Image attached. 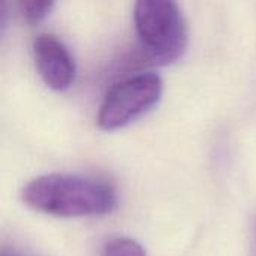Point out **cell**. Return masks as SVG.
<instances>
[{
    "instance_id": "1",
    "label": "cell",
    "mask_w": 256,
    "mask_h": 256,
    "mask_svg": "<svg viewBox=\"0 0 256 256\" xmlns=\"http://www.w3.org/2000/svg\"><path fill=\"white\" fill-rule=\"evenodd\" d=\"M24 204L56 218H82L111 213L117 206L116 189L99 178L76 174H45L21 190Z\"/></svg>"
},
{
    "instance_id": "2",
    "label": "cell",
    "mask_w": 256,
    "mask_h": 256,
    "mask_svg": "<svg viewBox=\"0 0 256 256\" xmlns=\"http://www.w3.org/2000/svg\"><path fill=\"white\" fill-rule=\"evenodd\" d=\"M135 30L146 56L159 64L177 60L188 45L180 6L171 0H141L134 9Z\"/></svg>"
},
{
    "instance_id": "3",
    "label": "cell",
    "mask_w": 256,
    "mask_h": 256,
    "mask_svg": "<svg viewBox=\"0 0 256 256\" xmlns=\"http://www.w3.org/2000/svg\"><path fill=\"white\" fill-rule=\"evenodd\" d=\"M162 92V78L154 72H141L122 80L106 92L98 112V126L104 130L128 126L148 112L160 100Z\"/></svg>"
},
{
    "instance_id": "4",
    "label": "cell",
    "mask_w": 256,
    "mask_h": 256,
    "mask_svg": "<svg viewBox=\"0 0 256 256\" xmlns=\"http://www.w3.org/2000/svg\"><path fill=\"white\" fill-rule=\"evenodd\" d=\"M33 58L44 82L57 92L68 90L75 80V62L68 46L52 34L33 40Z\"/></svg>"
},
{
    "instance_id": "5",
    "label": "cell",
    "mask_w": 256,
    "mask_h": 256,
    "mask_svg": "<svg viewBox=\"0 0 256 256\" xmlns=\"http://www.w3.org/2000/svg\"><path fill=\"white\" fill-rule=\"evenodd\" d=\"M100 256H147L144 248L130 237H114L110 238Z\"/></svg>"
},
{
    "instance_id": "6",
    "label": "cell",
    "mask_w": 256,
    "mask_h": 256,
    "mask_svg": "<svg viewBox=\"0 0 256 256\" xmlns=\"http://www.w3.org/2000/svg\"><path fill=\"white\" fill-rule=\"evenodd\" d=\"M54 2H21L18 3V12L21 18L28 24H38L45 20L54 8Z\"/></svg>"
},
{
    "instance_id": "7",
    "label": "cell",
    "mask_w": 256,
    "mask_h": 256,
    "mask_svg": "<svg viewBox=\"0 0 256 256\" xmlns=\"http://www.w3.org/2000/svg\"><path fill=\"white\" fill-rule=\"evenodd\" d=\"M0 256H26V255H22V254H20V252H15V250H3Z\"/></svg>"
},
{
    "instance_id": "8",
    "label": "cell",
    "mask_w": 256,
    "mask_h": 256,
    "mask_svg": "<svg viewBox=\"0 0 256 256\" xmlns=\"http://www.w3.org/2000/svg\"><path fill=\"white\" fill-rule=\"evenodd\" d=\"M254 256H256V225H255V232H254Z\"/></svg>"
}]
</instances>
